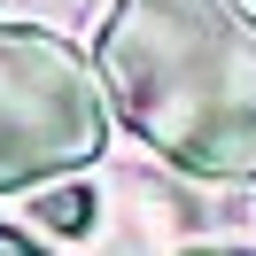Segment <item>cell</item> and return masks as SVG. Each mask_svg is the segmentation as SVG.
<instances>
[{"mask_svg":"<svg viewBox=\"0 0 256 256\" xmlns=\"http://www.w3.org/2000/svg\"><path fill=\"white\" fill-rule=\"evenodd\" d=\"M0 256H47V248H39V240H24V233H8V225H0Z\"/></svg>","mask_w":256,"mask_h":256,"instance_id":"4","label":"cell"},{"mask_svg":"<svg viewBox=\"0 0 256 256\" xmlns=\"http://www.w3.org/2000/svg\"><path fill=\"white\" fill-rule=\"evenodd\" d=\"M39 225H54V233H86V225H94V194H86V186L39 194Z\"/></svg>","mask_w":256,"mask_h":256,"instance_id":"3","label":"cell"},{"mask_svg":"<svg viewBox=\"0 0 256 256\" xmlns=\"http://www.w3.org/2000/svg\"><path fill=\"white\" fill-rule=\"evenodd\" d=\"M109 140V94L54 32L0 16V186L86 171Z\"/></svg>","mask_w":256,"mask_h":256,"instance_id":"2","label":"cell"},{"mask_svg":"<svg viewBox=\"0 0 256 256\" xmlns=\"http://www.w3.org/2000/svg\"><path fill=\"white\" fill-rule=\"evenodd\" d=\"M94 78L163 163L194 178L256 171V16L240 0H116Z\"/></svg>","mask_w":256,"mask_h":256,"instance_id":"1","label":"cell"}]
</instances>
